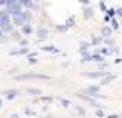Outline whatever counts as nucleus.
<instances>
[{
  "label": "nucleus",
  "instance_id": "1",
  "mask_svg": "<svg viewBox=\"0 0 122 118\" xmlns=\"http://www.w3.org/2000/svg\"><path fill=\"white\" fill-rule=\"evenodd\" d=\"M27 78H38V80H50L49 75H44V74H24V75H19L16 77V80H27Z\"/></svg>",
  "mask_w": 122,
  "mask_h": 118
},
{
  "label": "nucleus",
  "instance_id": "2",
  "mask_svg": "<svg viewBox=\"0 0 122 118\" xmlns=\"http://www.w3.org/2000/svg\"><path fill=\"white\" fill-rule=\"evenodd\" d=\"M37 34H38L40 39H47L49 37V30L44 28V27H40V28L37 30Z\"/></svg>",
  "mask_w": 122,
  "mask_h": 118
},
{
  "label": "nucleus",
  "instance_id": "3",
  "mask_svg": "<svg viewBox=\"0 0 122 118\" xmlns=\"http://www.w3.org/2000/svg\"><path fill=\"white\" fill-rule=\"evenodd\" d=\"M13 21H15L16 25H24L25 21H24V18H22V12L19 15H13Z\"/></svg>",
  "mask_w": 122,
  "mask_h": 118
},
{
  "label": "nucleus",
  "instance_id": "4",
  "mask_svg": "<svg viewBox=\"0 0 122 118\" xmlns=\"http://www.w3.org/2000/svg\"><path fill=\"white\" fill-rule=\"evenodd\" d=\"M18 90H7V92H5V95H6V97L7 99H13L15 96H18Z\"/></svg>",
  "mask_w": 122,
  "mask_h": 118
},
{
  "label": "nucleus",
  "instance_id": "5",
  "mask_svg": "<svg viewBox=\"0 0 122 118\" xmlns=\"http://www.w3.org/2000/svg\"><path fill=\"white\" fill-rule=\"evenodd\" d=\"M102 35L103 37H109V35H112V28L110 27H104V28L102 30Z\"/></svg>",
  "mask_w": 122,
  "mask_h": 118
},
{
  "label": "nucleus",
  "instance_id": "6",
  "mask_svg": "<svg viewBox=\"0 0 122 118\" xmlns=\"http://www.w3.org/2000/svg\"><path fill=\"white\" fill-rule=\"evenodd\" d=\"M19 3H21V5H24V6H27L28 9H32V7H34L32 0H19Z\"/></svg>",
  "mask_w": 122,
  "mask_h": 118
},
{
  "label": "nucleus",
  "instance_id": "7",
  "mask_svg": "<svg viewBox=\"0 0 122 118\" xmlns=\"http://www.w3.org/2000/svg\"><path fill=\"white\" fill-rule=\"evenodd\" d=\"M84 16L85 18H91L93 16V11L90 7H84Z\"/></svg>",
  "mask_w": 122,
  "mask_h": 118
},
{
  "label": "nucleus",
  "instance_id": "8",
  "mask_svg": "<svg viewBox=\"0 0 122 118\" xmlns=\"http://www.w3.org/2000/svg\"><path fill=\"white\" fill-rule=\"evenodd\" d=\"M22 31H24V34H30V33L32 31L31 25H30V24H24V28H22Z\"/></svg>",
  "mask_w": 122,
  "mask_h": 118
},
{
  "label": "nucleus",
  "instance_id": "9",
  "mask_svg": "<svg viewBox=\"0 0 122 118\" xmlns=\"http://www.w3.org/2000/svg\"><path fill=\"white\" fill-rule=\"evenodd\" d=\"M27 52H28V47H24L21 50H13L12 55H24V53H27Z\"/></svg>",
  "mask_w": 122,
  "mask_h": 118
},
{
  "label": "nucleus",
  "instance_id": "10",
  "mask_svg": "<svg viewBox=\"0 0 122 118\" xmlns=\"http://www.w3.org/2000/svg\"><path fill=\"white\" fill-rule=\"evenodd\" d=\"M27 92H28V93H31V95H41V92H40L38 89H28Z\"/></svg>",
  "mask_w": 122,
  "mask_h": 118
},
{
  "label": "nucleus",
  "instance_id": "11",
  "mask_svg": "<svg viewBox=\"0 0 122 118\" xmlns=\"http://www.w3.org/2000/svg\"><path fill=\"white\" fill-rule=\"evenodd\" d=\"M87 77H100V75H104V72H94V74H85Z\"/></svg>",
  "mask_w": 122,
  "mask_h": 118
},
{
  "label": "nucleus",
  "instance_id": "12",
  "mask_svg": "<svg viewBox=\"0 0 122 118\" xmlns=\"http://www.w3.org/2000/svg\"><path fill=\"white\" fill-rule=\"evenodd\" d=\"M43 50H47V52H56V49L53 46H44V47H41Z\"/></svg>",
  "mask_w": 122,
  "mask_h": 118
},
{
  "label": "nucleus",
  "instance_id": "13",
  "mask_svg": "<svg viewBox=\"0 0 122 118\" xmlns=\"http://www.w3.org/2000/svg\"><path fill=\"white\" fill-rule=\"evenodd\" d=\"M68 28H69V27H74V16H71V18H69V19H68Z\"/></svg>",
  "mask_w": 122,
  "mask_h": 118
},
{
  "label": "nucleus",
  "instance_id": "14",
  "mask_svg": "<svg viewBox=\"0 0 122 118\" xmlns=\"http://www.w3.org/2000/svg\"><path fill=\"white\" fill-rule=\"evenodd\" d=\"M112 27H113V28H115V30H118L119 24H118V21H116V19H112Z\"/></svg>",
  "mask_w": 122,
  "mask_h": 118
},
{
  "label": "nucleus",
  "instance_id": "15",
  "mask_svg": "<svg viewBox=\"0 0 122 118\" xmlns=\"http://www.w3.org/2000/svg\"><path fill=\"white\" fill-rule=\"evenodd\" d=\"M113 12H115V11H113V9H109V11H107V15H110V16H113Z\"/></svg>",
  "mask_w": 122,
  "mask_h": 118
},
{
  "label": "nucleus",
  "instance_id": "16",
  "mask_svg": "<svg viewBox=\"0 0 122 118\" xmlns=\"http://www.w3.org/2000/svg\"><path fill=\"white\" fill-rule=\"evenodd\" d=\"M80 2L84 3V5H88V3H90V0H80Z\"/></svg>",
  "mask_w": 122,
  "mask_h": 118
},
{
  "label": "nucleus",
  "instance_id": "17",
  "mask_svg": "<svg viewBox=\"0 0 122 118\" xmlns=\"http://www.w3.org/2000/svg\"><path fill=\"white\" fill-rule=\"evenodd\" d=\"M5 2H6V0H0V6H2V5H5Z\"/></svg>",
  "mask_w": 122,
  "mask_h": 118
},
{
  "label": "nucleus",
  "instance_id": "18",
  "mask_svg": "<svg viewBox=\"0 0 122 118\" xmlns=\"http://www.w3.org/2000/svg\"><path fill=\"white\" fill-rule=\"evenodd\" d=\"M2 34H3V31H2V30H0V35H2Z\"/></svg>",
  "mask_w": 122,
  "mask_h": 118
},
{
  "label": "nucleus",
  "instance_id": "19",
  "mask_svg": "<svg viewBox=\"0 0 122 118\" xmlns=\"http://www.w3.org/2000/svg\"><path fill=\"white\" fill-rule=\"evenodd\" d=\"M36 2H38V0H36Z\"/></svg>",
  "mask_w": 122,
  "mask_h": 118
}]
</instances>
